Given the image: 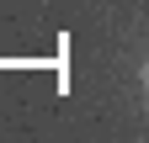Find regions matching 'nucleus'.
I'll return each mask as SVG.
<instances>
[{
  "label": "nucleus",
  "instance_id": "1",
  "mask_svg": "<svg viewBox=\"0 0 149 143\" xmlns=\"http://www.w3.org/2000/svg\"><path fill=\"white\" fill-rule=\"evenodd\" d=\"M139 90H144V106H149V58L139 64Z\"/></svg>",
  "mask_w": 149,
  "mask_h": 143
}]
</instances>
